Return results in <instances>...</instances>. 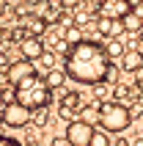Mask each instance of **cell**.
<instances>
[{
    "label": "cell",
    "mask_w": 143,
    "mask_h": 146,
    "mask_svg": "<svg viewBox=\"0 0 143 146\" xmlns=\"http://www.w3.org/2000/svg\"><path fill=\"white\" fill-rule=\"evenodd\" d=\"M113 25H116V19H110V17H96V31H99V36H113Z\"/></svg>",
    "instance_id": "9a60e30c"
},
{
    "label": "cell",
    "mask_w": 143,
    "mask_h": 146,
    "mask_svg": "<svg viewBox=\"0 0 143 146\" xmlns=\"http://www.w3.org/2000/svg\"><path fill=\"white\" fill-rule=\"evenodd\" d=\"M50 146H72V143L66 141V135H58V138H52V141H50Z\"/></svg>",
    "instance_id": "d4e9b609"
},
{
    "label": "cell",
    "mask_w": 143,
    "mask_h": 146,
    "mask_svg": "<svg viewBox=\"0 0 143 146\" xmlns=\"http://www.w3.org/2000/svg\"><path fill=\"white\" fill-rule=\"evenodd\" d=\"M135 86H138V91H140V97H143V80H140V83H135Z\"/></svg>",
    "instance_id": "1f68e13d"
},
{
    "label": "cell",
    "mask_w": 143,
    "mask_h": 146,
    "mask_svg": "<svg viewBox=\"0 0 143 146\" xmlns=\"http://www.w3.org/2000/svg\"><path fill=\"white\" fill-rule=\"evenodd\" d=\"M64 72L74 83L83 86H96V83L107 80L110 72V58L105 52V47L94 39H83L77 44H72L64 55Z\"/></svg>",
    "instance_id": "6da1fadb"
},
{
    "label": "cell",
    "mask_w": 143,
    "mask_h": 146,
    "mask_svg": "<svg viewBox=\"0 0 143 146\" xmlns=\"http://www.w3.org/2000/svg\"><path fill=\"white\" fill-rule=\"evenodd\" d=\"M66 141H69L72 146H91V135H94V127L91 124H85L83 119H72L69 124H66Z\"/></svg>",
    "instance_id": "5b68a950"
},
{
    "label": "cell",
    "mask_w": 143,
    "mask_h": 146,
    "mask_svg": "<svg viewBox=\"0 0 143 146\" xmlns=\"http://www.w3.org/2000/svg\"><path fill=\"white\" fill-rule=\"evenodd\" d=\"M50 28V22L44 19V17H28V36H39L41 39V33Z\"/></svg>",
    "instance_id": "4fadbf2b"
},
{
    "label": "cell",
    "mask_w": 143,
    "mask_h": 146,
    "mask_svg": "<svg viewBox=\"0 0 143 146\" xmlns=\"http://www.w3.org/2000/svg\"><path fill=\"white\" fill-rule=\"evenodd\" d=\"M64 80H66V72L64 69H47V74H44V83H47L50 88H58V86H64Z\"/></svg>",
    "instance_id": "5bb4252c"
},
{
    "label": "cell",
    "mask_w": 143,
    "mask_h": 146,
    "mask_svg": "<svg viewBox=\"0 0 143 146\" xmlns=\"http://www.w3.org/2000/svg\"><path fill=\"white\" fill-rule=\"evenodd\" d=\"M105 52H107V58L113 61V58H121L127 50H124V44H121L119 39H113V41H107V44H105Z\"/></svg>",
    "instance_id": "2e32d148"
},
{
    "label": "cell",
    "mask_w": 143,
    "mask_h": 146,
    "mask_svg": "<svg viewBox=\"0 0 143 146\" xmlns=\"http://www.w3.org/2000/svg\"><path fill=\"white\" fill-rule=\"evenodd\" d=\"M33 3H36V0H33Z\"/></svg>",
    "instance_id": "836d02e7"
},
{
    "label": "cell",
    "mask_w": 143,
    "mask_h": 146,
    "mask_svg": "<svg viewBox=\"0 0 143 146\" xmlns=\"http://www.w3.org/2000/svg\"><path fill=\"white\" fill-rule=\"evenodd\" d=\"M121 22H124V31L127 33H140L143 31V17L138 11H129L127 17H121Z\"/></svg>",
    "instance_id": "7c38bea8"
},
{
    "label": "cell",
    "mask_w": 143,
    "mask_h": 146,
    "mask_svg": "<svg viewBox=\"0 0 143 146\" xmlns=\"http://www.w3.org/2000/svg\"><path fill=\"white\" fill-rule=\"evenodd\" d=\"M88 22H96L94 14H88V11H80V14L74 17V25H77V28H80V25H88Z\"/></svg>",
    "instance_id": "44dd1931"
},
{
    "label": "cell",
    "mask_w": 143,
    "mask_h": 146,
    "mask_svg": "<svg viewBox=\"0 0 143 146\" xmlns=\"http://www.w3.org/2000/svg\"><path fill=\"white\" fill-rule=\"evenodd\" d=\"M36 61H39V64L44 66V69H52V66H55V55H52V52H47V50H44V52H41V55L36 58Z\"/></svg>",
    "instance_id": "ffe728a7"
},
{
    "label": "cell",
    "mask_w": 143,
    "mask_h": 146,
    "mask_svg": "<svg viewBox=\"0 0 143 146\" xmlns=\"http://www.w3.org/2000/svg\"><path fill=\"white\" fill-rule=\"evenodd\" d=\"M132 74H135V83H140V80H143V66H140V69H135Z\"/></svg>",
    "instance_id": "83f0119b"
},
{
    "label": "cell",
    "mask_w": 143,
    "mask_h": 146,
    "mask_svg": "<svg viewBox=\"0 0 143 146\" xmlns=\"http://www.w3.org/2000/svg\"><path fill=\"white\" fill-rule=\"evenodd\" d=\"M0 146H25V143H19V141H14V138H6V135H0Z\"/></svg>",
    "instance_id": "cb8c5ba5"
},
{
    "label": "cell",
    "mask_w": 143,
    "mask_h": 146,
    "mask_svg": "<svg viewBox=\"0 0 143 146\" xmlns=\"http://www.w3.org/2000/svg\"><path fill=\"white\" fill-rule=\"evenodd\" d=\"M132 124V116H129V108L121 102V99H113V102H102V113H99V127L105 132H121Z\"/></svg>",
    "instance_id": "3957f363"
},
{
    "label": "cell",
    "mask_w": 143,
    "mask_h": 146,
    "mask_svg": "<svg viewBox=\"0 0 143 146\" xmlns=\"http://www.w3.org/2000/svg\"><path fill=\"white\" fill-rule=\"evenodd\" d=\"M80 0H64V8H77Z\"/></svg>",
    "instance_id": "4316f807"
},
{
    "label": "cell",
    "mask_w": 143,
    "mask_h": 146,
    "mask_svg": "<svg viewBox=\"0 0 143 146\" xmlns=\"http://www.w3.org/2000/svg\"><path fill=\"white\" fill-rule=\"evenodd\" d=\"M19 50H22V58L36 61V58L44 52V41H41L39 36H25V39L19 41Z\"/></svg>",
    "instance_id": "9c48e42d"
},
{
    "label": "cell",
    "mask_w": 143,
    "mask_h": 146,
    "mask_svg": "<svg viewBox=\"0 0 143 146\" xmlns=\"http://www.w3.org/2000/svg\"><path fill=\"white\" fill-rule=\"evenodd\" d=\"M99 113H102V102H99V99H91L85 108H80V119L85 124H91V127L99 124Z\"/></svg>",
    "instance_id": "30bf717a"
},
{
    "label": "cell",
    "mask_w": 143,
    "mask_h": 146,
    "mask_svg": "<svg viewBox=\"0 0 143 146\" xmlns=\"http://www.w3.org/2000/svg\"><path fill=\"white\" fill-rule=\"evenodd\" d=\"M33 121L39 124V127H47V124H50V113H47V108H39V110H33Z\"/></svg>",
    "instance_id": "d6986e66"
},
{
    "label": "cell",
    "mask_w": 143,
    "mask_h": 146,
    "mask_svg": "<svg viewBox=\"0 0 143 146\" xmlns=\"http://www.w3.org/2000/svg\"><path fill=\"white\" fill-rule=\"evenodd\" d=\"M132 11V0H99V17L121 19Z\"/></svg>",
    "instance_id": "8992f818"
},
{
    "label": "cell",
    "mask_w": 143,
    "mask_h": 146,
    "mask_svg": "<svg viewBox=\"0 0 143 146\" xmlns=\"http://www.w3.org/2000/svg\"><path fill=\"white\" fill-rule=\"evenodd\" d=\"M6 8H8V3H6V0H0V14H6Z\"/></svg>",
    "instance_id": "f546056e"
},
{
    "label": "cell",
    "mask_w": 143,
    "mask_h": 146,
    "mask_svg": "<svg viewBox=\"0 0 143 146\" xmlns=\"http://www.w3.org/2000/svg\"><path fill=\"white\" fill-rule=\"evenodd\" d=\"M64 41H66V47L77 44V41H83V31H80L77 25H74V28H66V31H64Z\"/></svg>",
    "instance_id": "ac0fdd59"
},
{
    "label": "cell",
    "mask_w": 143,
    "mask_h": 146,
    "mask_svg": "<svg viewBox=\"0 0 143 146\" xmlns=\"http://www.w3.org/2000/svg\"><path fill=\"white\" fill-rule=\"evenodd\" d=\"M25 146H41V143H36V141H28V143H25Z\"/></svg>",
    "instance_id": "d6a6232c"
},
{
    "label": "cell",
    "mask_w": 143,
    "mask_h": 146,
    "mask_svg": "<svg viewBox=\"0 0 143 146\" xmlns=\"http://www.w3.org/2000/svg\"><path fill=\"white\" fill-rule=\"evenodd\" d=\"M140 113H143V102H140V99H135V102H132V108H129V116H132V119H138Z\"/></svg>",
    "instance_id": "603a6c76"
},
{
    "label": "cell",
    "mask_w": 143,
    "mask_h": 146,
    "mask_svg": "<svg viewBox=\"0 0 143 146\" xmlns=\"http://www.w3.org/2000/svg\"><path fill=\"white\" fill-rule=\"evenodd\" d=\"M0 121L8 124V127H14V130H19V127H28V124L33 121V110L19 105L17 99H11V102H6L3 110H0Z\"/></svg>",
    "instance_id": "277c9868"
},
{
    "label": "cell",
    "mask_w": 143,
    "mask_h": 146,
    "mask_svg": "<svg viewBox=\"0 0 143 146\" xmlns=\"http://www.w3.org/2000/svg\"><path fill=\"white\" fill-rule=\"evenodd\" d=\"M129 146H143V135H138L135 141H129Z\"/></svg>",
    "instance_id": "f1b7e54d"
},
{
    "label": "cell",
    "mask_w": 143,
    "mask_h": 146,
    "mask_svg": "<svg viewBox=\"0 0 143 146\" xmlns=\"http://www.w3.org/2000/svg\"><path fill=\"white\" fill-rule=\"evenodd\" d=\"M14 99L19 105H25L28 110H39V108H47L50 99H52V88H50L44 77L33 72L30 77H25L22 83H17L14 86Z\"/></svg>",
    "instance_id": "7a4b0ae2"
},
{
    "label": "cell",
    "mask_w": 143,
    "mask_h": 146,
    "mask_svg": "<svg viewBox=\"0 0 143 146\" xmlns=\"http://www.w3.org/2000/svg\"><path fill=\"white\" fill-rule=\"evenodd\" d=\"M77 113H80V94L77 91H66L61 97V102H58V116L66 119V121H72Z\"/></svg>",
    "instance_id": "ba28073f"
},
{
    "label": "cell",
    "mask_w": 143,
    "mask_h": 146,
    "mask_svg": "<svg viewBox=\"0 0 143 146\" xmlns=\"http://www.w3.org/2000/svg\"><path fill=\"white\" fill-rule=\"evenodd\" d=\"M6 64H8V61H6V55H0V69H3Z\"/></svg>",
    "instance_id": "4dcf8cb0"
},
{
    "label": "cell",
    "mask_w": 143,
    "mask_h": 146,
    "mask_svg": "<svg viewBox=\"0 0 143 146\" xmlns=\"http://www.w3.org/2000/svg\"><path fill=\"white\" fill-rule=\"evenodd\" d=\"M107 97V86H105V83H96L94 86V99H105Z\"/></svg>",
    "instance_id": "7402d4cb"
},
{
    "label": "cell",
    "mask_w": 143,
    "mask_h": 146,
    "mask_svg": "<svg viewBox=\"0 0 143 146\" xmlns=\"http://www.w3.org/2000/svg\"><path fill=\"white\" fill-rule=\"evenodd\" d=\"M11 94H14L11 88H0V102H3V105H6V102H11V99H8Z\"/></svg>",
    "instance_id": "484cf974"
},
{
    "label": "cell",
    "mask_w": 143,
    "mask_h": 146,
    "mask_svg": "<svg viewBox=\"0 0 143 146\" xmlns=\"http://www.w3.org/2000/svg\"><path fill=\"white\" fill-rule=\"evenodd\" d=\"M91 146H113V143H110V132H105L102 127H99V130L94 127V135H91Z\"/></svg>",
    "instance_id": "e0dca14e"
},
{
    "label": "cell",
    "mask_w": 143,
    "mask_h": 146,
    "mask_svg": "<svg viewBox=\"0 0 143 146\" xmlns=\"http://www.w3.org/2000/svg\"><path fill=\"white\" fill-rule=\"evenodd\" d=\"M140 66H143V52L140 50H129V52L121 55V69H124V72H135Z\"/></svg>",
    "instance_id": "8fae6325"
},
{
    "label": "cell",
    "mask_w": 143,
    "mask_h": 146,
    "mask_svg": "<svg viewBox=\"0 0 143 146\" xmlns=\"http://www.w3.org/2000/svg\"><path fill=\"white\" fill-rule=\"evenodd\" d=\"M33 72H36V66H33L28 58H22V61H14V64H8L6 77H8V83H11V86H17V83H22L25 77H30Z\"/></svg>",
    "instance_id": "52a82bcc"
}]
</instances>
